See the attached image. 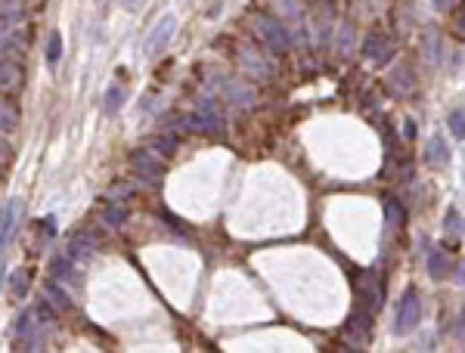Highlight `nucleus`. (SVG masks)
I'll return each instance as SVG.
<instances>
[{
	"label": "nucleus",
	"mask_w": 465,
	"mask_h": 353,
	"mask_svg": "<svg viewBox=\"0 0 465 353\" xmlns=\"http://www.w3.org/2000/svg\"><path fill=\"white\" fill-rule=\"evenodd\" d=\"M385 300V288H382V276L376 270H366L357 276V310H366V313L376 316V310L382 307Z\"/></svg>",
	"instance_id": "f257e3e1"
},
{
	"label": "nucleus",
	"mask_w": 465,
	"mask_h": 353,
	"mask_svg": "<svg viewBox=\"0 0 465 353\" xmlns=\"http://www.w3.org/2000/svg\"><path fill=\"white\" fill-rule=\"evenodd\" d=\"M255 34L261 44L270 47L273 53H285V50H289V34H285V28L276 19H270V16H255Z\"/></svg>",
	"instance_id": "f03ea898"
},
{
	"label": "nucleus",
	"mask_w": 465,
	"mask_h": 353,
	"mask_svg": "<svg viewBox=\"0 0 465 353\" xmlns=\"http://www.w3.org/2000/svg\"><path fill=\"white\" fill-rule=\"evenodd\" d=\"M419 316H422V298L416 288H410L403 295L400 307H397V322H394V335H410L412 329L419 325Z\"/></svg>",
	"instance_id": "7ed1b4c3"
},
{
	"label": "nucleus",
	"mask_w": 465,
	"mask_h": 353,
	"mask_svg": "<svg viewBox=\"0 0 465 353\" xmlns=\"http://www.w3.org/2000/svg\"><path fill=\"white\" fill-rule=\"evenodd\" d=\"M131 168L137 170V174L146 180V183H158L165 174V161L158 158L152 149H140V152H133L131 155Z\"/></svg>",
	"instance_id": "20e7f679"
},
{
	"label": "nucleus",
	"mask_w": 465,
	"mask_h": 353,
	"mask_svg": "<svg viewBox=\"0 0 465 353\" xmlns=\"http://www.w3.org/2000/svg\"><path fill=\"white\" fill-rule=\"evenodd\" d=\"M363 53H366V59H372L376 65H385L388 59L394 56V40L388 38L385 31H369L366 44H363Z\"/></svg>",
	"instance_id": "39448f33"
},
{
	"label": "nucleus",
	"mask_w": 465,
	"mask_h": 353,
	"mask_svg": "<svg viewBox=\"0 0 465 353\" xmlns=\"http://www.w3.org/2000/svg\"><path fill=\"white\" fill-rule=\"evenodd\" d=\"M174 28H177V22H174V16H165V19H162V22H158V25H155V31H152V34H149V38H146V44H143V47H146V53H149V56H155V53H158V50H162V47L168 44V40H171V34H174Z\"/></svg>",
	"instance_id": "423d86ee"
},
{
	"label": "nucleus",
	"mask_w": 465,
	"mask_h": 353,
	"mask_svg": "<svg viewBox=\"0 0 465 353\" xmlns=\"http://www.w3.org/2000/svg\"><path fill=\"white\" fill-rule=\"evenodd\" d=\"M13 223H16V202H10L0 214V286H4V251H6V239L13 232Z\"/></svg>",
	"instance_id": "0eeeda50"
},
{
	"label": "nucleus",
	"mask_w": 465,
	"mask_h": 353,
	"mask_svg": "<svg viewBox=\"0 0 465 353\" xmlns=\"http://www.w3.org/2000/svg\"><path fill=\"white\" fill-rule=\"evenodd\" d=\"M388 81H391V90L397 93V97H410V93L416 90V77H412L410 65H397Z\"/></svg>",
	"instance_id": "6e6552de"
},
{
	"label": "nucleus",
	"mask_w": 465,
	"mask_h": 353,
	"mask_svg": "<svg viewBox=\"0 0 465 353\" xmlns=\"http://www.w3.org/2000/svg\"><path fill=\"white\" fill-rule=\"evenodd\" d=\"M425 161H428V168H447L450 165V146H447L441 136H431V143H428V152H425Z\"/></svg>",
	"instance_id": "1a4fd4ad"
},
{
	"label": "nucleus",
	"mask_w": 465,
	"mask_h": 353,
	"mask_svg": "<svg viewBox=\"0 0 465 353\" xmlns=\"http://www.w3.org/2000/svg\"><path fill=\"white\" fill-rule=\"evenodd\" d=\"M422 56H425V63L428 65H437L441 63V34H437L434 28H428L425 31V40H422Z\"/></svg>",
	"instance_id": "9d476101"
},
{
	"label": "nucleus",
	"mask_w": 465,
	"mask_h": 353,
	"mask_svg": "<svg viewBox=\"0 0 465 353\" xmlns=\"http://www.w3.org/2000/svg\"><path fill=\"white\" fill-rule=\"evenodd\" d=\"M450 266H453V261L444 251H431L428 254V273L434 279H447V276H450Z\"/></svg>",
	"instance_id": "9b49d317"
},
{
	"label": "nucleus",
	"mask_w": 465,
	"mask_h": 353,
	"mask_svg": "<svg viewBox=\"0 0 465 353\" xmlns=\"http://www.w3.org/2000/svg\"><path fill=\"white\" fill-rule=\"evenodd\" d=\"M47 300L50 304H56L59 310H69V295H65L56 282H47Z\"/></svg>",
	"instance_id": "f8f14e48"
},
{
	"label": "nucleus",
	"mask_w": 465,
	"mask_h": 353,
	"mask_svg": "<svg viewBox=\"0 0 465 353\" xmlns=\"http://www.w3.org/2000/svg\"><path fill=\"white\" fill-rule=\"evenodd\" d=\"M124 106V87H112L106 93V112H118Z\"/></svg>",
	"instance_id": "ddd939ff"
},
{
	"label": "nucleus",
	"mask_w": 465,
	"mask_h": 353,
	"mask_svg": "<svg viewBox=\"0 0 465 353\" xmlns=\"http://www.w3.org/2000/svg\"><path fill=\"white\" fill-rule=\"evenodd\" d=\"M450 131L456 140H465V112H453L450 115Z\"/></svg>",
	"instance_id": "4468645a"
},
{
	"label": "nucleus",
	"mask_w": 465,
	"mask_h": 353,
	"mask_svg": "<svg viewBox=\"0 0 465 353\" xmlns=\"http://www.w3.org/2000/svg\"><path fill=\"white\" fill-rule=\"evenodd\" d=\"M149 149L162 152V155H171L174 152V140H171V136H155V140H149Z\"/></svg>",
	"instance_id": "2eb2a0df"
},
{
	"label": "nucleus",
	"mask_w": 465,
	"mask_h": 353,
	"mask_svg": "<svg viewBox=\"0 0 465 353\" xmlns=\"http://www.w3.org/2000/svg\"><path fill=\"white\" fill-rule=\"evenodd\" d=\"M59 53H62V38H59V34L53 31V34H50V47H47V59H50V63H56V59H59Z\"/></svg>",
	"instance_id": "dca6fc26"
},
{
	"label": "nucleus",
	"mask_w": 465,
	"mask_h": 353,
	"mask_svg": "<svg viewBox=\"0 0 465 353\" xmlns=\"http://www.w3.org/2000/svg\"><path fill=\"white\" fill-rule=\"evenodd\" d=\"M124 217H128V211H124V208H115V205L106 211V223H109V227H121Z\"/></svg>",
	"instance_id": "f3484780"
},
{
	"label": "nucleus",
	"mask_w": 465,
	"mask_h": 353,
	"mask_svg": "<svg viewBox=\"0 0 465 353\" xmlns=\"http://www.w3.org/2000/svg\"><path fill=\"white\" fill-rule=\"evenodd\" d=\"M388 223H394V227H403V208L397 202L388 205Z\"/></svg>",
	"instance_id": "a211bd4d"
},
{
	"label": "nucleus",
	"mask_w": 465,
	"mask_h": 353,
	"mask_svg": "<svg viewBox=\"0 0 465 353\" xmlns=\"http://www.w3.org/2000/svg\"><path fill=\"white\" fill-rule=\"evenodd\" d=\"M13 288H16V295H25V288H28V276H25V273H22V276H16L13 279Z\"/></svg>",
	"instance_id": "6ab92c4d"
},
{
	"label": "nucleus",
	"mask_w": 465,
	"mask_h": 353,
	"mask_svg": "<svg viewBox=\"0 0 465 353\" xmlns=\"http://www.w3.org/2000/svg\"><path fill=\"white\" fill-rule=\"evenodd\" d=\"M10 127H13V112L0 109V131H10Z\"/></svg>",
	"instance_id": "aec40b11"
},
{
	"label": "nucleus",
	"mask_w": 465,
	"mask_h": 353,
	"mask_svg": "<svg viewBox=\"0 0 465 353\" xmlns=\"http://www.w3.org/2000/svg\"><path fill=\"white\" fill-rule=\"evenodd\" d=\"M143 4H146V0H121V6H124V10H131V13H137Z\"/></svg>",
	"instance_id": "412c9836"
},
{
	"label": "nucleus",
	"mask_w": 465,
	"mask_h": 353,
	"mask_svg": "<svg viewBox=\"0 0 465 353\" xmlns=\"http://www.w3.org/2000/svg\"><path fill=\"white\" fill-rule=\"evenodd\" d=\"M456 338H462V341H465V313L459 316V325H456Z\"/></svg>",
	"instance_id": "4be33fe9"
},
{
	"label": "nucleus",
	"mask_w": 465,
	"mask_h": 353,
	"mask_svg": "<svg viewBox=\"0 0 465 353\" xmlns=\"http://www.w3.org/2000/svg\"><path fill=\"white\" fill-rule=\"evenodd\" d=\"M431 4H434V10H450L453 0H431Z\"/></svg>",
	"instance_id": "5701e85b"
},
{
	"label": "nucleus",
	"mask_w": 465,
	"mask_h": 353,
	"mask_svg": "<svg viewBox=\"0 0 465 353\" xmlns=\"http://www.w3.org/2000/svg\"><path fill=\"white\" fill-rule=\"evenodd\" d=\"M456 28H459V31H462V34H465V10H462V13H459V19H456Z\"/></svg>",
	"instance_id": "b1692460"
},
{
	"label": "nucleus",
	"mask_w": 465,
	"mask_h": 353,
	"mask_svg": "<svg viewBox=\"0 0 465 353\" xmlns=\"http://www.w3.org/2000/svg\"><path fill=\"white\" fill-rule=\"evenodd\" d=\"M459 270H462V273H456V282H465V264L459 266Z\"/></svg>",
	"instance_id": "393cba45"
}]
</instances>
